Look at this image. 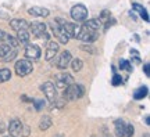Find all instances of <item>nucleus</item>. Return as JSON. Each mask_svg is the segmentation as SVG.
Listing matches in <instances>:
<instances>
[{
	"label": "nucleus",
	"mask_w": 150,
	"mask_h": 137,
	"mask_svg": "<svg viewBox=\"0 0 150 137\" xmlns=\"http://www.w3.org/2000/svg\"><path fill=\"white\" fill-rule=\"evenodd\" d=\"M71 83H74V78L67 72H61L56 76V87H59V89H65Z\"/></svg>",
	"instance_id": "nucleus-9"
},
{
	"label": "nucleus",
	"mask_w": 150,
	"mask_h": 137,
	"mask_svg": "<svg viewBox=\"0 0 150 137\" xmlns=\"http://www.w3.org/2000/svg\"><path fill=\"white\" fill-rule=\"evenodd\" d=\"M114 130H115V136L117 137H125V132H127V122H124L122 119L114 121Z\"/></svg>",
	"instance_id": "nucleus-13"
},
{
	"label": "nucleus",
	"mask_w": 150,
	"mask_h": 137,
	"mask_svg": "<svg viewBox=\"0 0 150 137\" xmlns=\"http://www.w3.org/2000/svg\"><path fill=\"white\" fill-rule=\"evenodd\" d=\"M10 27L13 31H20V29H28L29 24L24 18H14L10 21Z\"/></svg>",
	"instance_id": "nucleus-14"
},
{
	"label": "nucleus",
	"mask_w": 150,
	"mask_h": 137,
	"mask_svg": "<svg viewBox=\"0 0 150 137\" xmlns=\"http://www.w3.org/2000/svg\"><path fill=\"white\" fill-rule=\"evenodd\" d=\"M108 18H110V11H108V10H103L102 14H100V18H99V20H100L102 22H106Z\"/></svg>",
	"instance_id": "nucleus-31"
},
{
	"label": "nucleus",
	"mask_w": 150,
	"mask_h": 137,
	"mask_svg": "<svg viewBox=\"0 0 150 137\" xmlns=\"http://www.w3.org/2000/svg\"><path fill=\"white\" fill-rule=\"evenodd\" d=\"M22 130H24V133H22V136H24V137L29 136V127H28V126H22Z\"/></svg>",
	"instance_id": "nucleus-33"
},
{
	"label": "nucleus",
	"mask_w": 150,
	"mask_h": 137,
	"mask_svg": "<svg viewBox=\"0 0 150 137\" xmlns=\"http://www.w3.org/2000/svg\"><path fill=\"white\" fill-rule=\"evenodd\" d=\"M50 27H52V31H53V35H54V36H56V39H57L59 42H61V43H63V44H67V43L70 42V39H71V37L68 36L67 33H65V32H64V29H63V28L60 27V25H59V24H57V22H56V21H54V22H52V24H50Z\"/></svg>",
	"instance_id": "nucleus-6"
},
{
	"label": "nucleus",
	"mask_w": 150,
	"mask_h": 137,
	"mask_svg": "<svg viewBox=\"0 0 150 137\" xmlns=\"http://www.w3.org/2000/svg\"><path fill=\"white\" fill-rule=\"evenodd\" d=\"M10 50H11V47L7 44V43H6V44H3V43H1V44H0V58L4 57V56L8 53Z\"/></svg>",
	"instance_id": "nucleus-26"
},
{
	"label": "nucleus",
	"mask_w": 150,
	"mask_h": 137,
	"mask_svg": "<svg viewBox=\"0 0 150 137\" xmlns=\"http://www.w3.org/2000/svg\"><path fill=\"white\" fill-rule=\"evenodd\" d=\"M40 56H42V50H40V47L38 46V44H29L28 43L27 47H25V57H27V60H39L40 58Z\"/></svg>",
	"instance_id": "nucleus-8"
},
{
	"label": "nucleus",
	"mask_w": 150,
	"mask_h": 137,
	"mask_svg": "<svg viewBox=\"0 0 150 137\" xmlns=\"http://www.w3.org/2000/svg\"><path fill=\"white\" fill-rule=\"evenodd\" d=\"M3 132H6V127L3 123H0V133H3Z\"/></svg>",
	"instance_id": "nucleus-35"
},
{
	"label": "nucleus",
	"mask_w": 150,
	"mask_h": 137,
	"mask_svg": "<svg viewBox=\"0 0 150 137\" xmlns=\"http://www.w3.org/2000/svg\"><path fill=\"white\" fill-rule=\"evenodd\" d=\"M70 65L74 72H79L81 69H82V67H83V61L81 58H74V60H71Z\"/></svg>",
	"instance_id": "nucleus-22"
},
{
	"label": "nucleus",
	"mask_w": 150,
	"mask_h": 137,
	"mask_svg": "<svg viewBox=\"0 0 150 137\" xmlns=\"http://www.w3.org/2000/svg\"><path fill=\"white\" fill-rule=\"evenodd\" d=\"M120 69H125V71L131 72V71H132L131 63H129V61H127V60H121V61H120Z\"/></svg>",
	"instance_id": "nucleus-25"
},
{
	"label": "nucleus",
	"mask_w": 150,
	"mask_h": 137,
	"mask_svg": "<svg viewBox=\"0 0 150 137\" xmlns=\"http://www.w3.org/2000/svg\"><path fill=\"white\" fill-rule=\"evenodd\" d=\"M4 33H6L4 31H1V29H0V44H1V42H3V37H4Z\"/></svg>",
	"instance_id": "nucleus-34"
},
{
	"label": "nucleus",
	"mask_w": 150,
	"mask_h": 137,
	"mask_svg": "<svg viewBox=\"0 0 150 137\" xmlns=\"http://www.w3.org/2000/svg\"><path fill=\"white\" fill-rule=\"evenodd\" d=\"M6 137H14V136H6Z\"/></svg>",
	"instance_id": "nucleus-37"
},
{
	"label": "nucleus",
	"mask_w": 150,
	"mask_h": 137,
	"mask_svg": "<svg viewBox=\"0 0 150 137\" xmlns=\"http://www.w3.org/2000/svg\"><path fill=\"white\" fill-rule=\"evenodd\" d=\"M16 57H17V50H10V51H8V53H7L4 57H3V60L8 63V61H13V60H14Z\"/></svg>",
	"instance_id": "nucleus-27"
},
{
	"label": "nucleus",
	"mask_w": 150,
	"mask_h": 137,
	"mask_svg": "<svg viewBox=\"0 0 150 137\" xmlns=\"http://www.w3.org/2000/svg\"><path fill=\"white\" fill-rule=\"evenodd\" d=\"M132 7H134L135 10H136V11H138V13L140 14V17L143 18V21L149 22V14H147V11H146V8L143 7V6L138 4V3H134V4H132Z\"/></svg>",
	"instance_id": "nucleus-19"
},
{
	"label": "nucleus",
	"mask_w": 150,
	"mask_h": 137,
	"mask_svg": "<svg viewBox=\"0 0 150 137\" xmlns=\"http://www.w3.org/2000/svg\"><path fill=\"white\" fill-rule=\"evenodd\" d=\"M145 122H146V125H149V123H150V122H149V116H146V118H145Z\"/></svg>",
	"instance_id": "nucleus-36"
},
{
	"label": "nucleus",
	"mask_w": 150,
	"mask_h": 137,
	"mask_svg": "<svg viewBox=\"0 0 150 137\" xmlns=\"http://www.w3.org/2000/svg\"><path fill=\"white\" fill-rule=\"evenodd\" d=\"M22 126H24V125L21 123L20 119H11L10 123H8V129H7V130L10 133V136L17 137L22 132Z\"/></svg>",
	"instance_id": "nucleus-12"
},
{
	"label": "nucleus",
	"mask_w": 150,
	"mask_h": 137,
	"mask_svg": "<svg viewBox=\"0 0 150 137\" xmlns=\"http://www.w3.org/2000/svg\"><path fill=\"white\" fill-rule=\"evenodd\" d=\"M107 137H112V136H110V134H108V136H107Z\"/></svg>",
	"instance_id": "nucleus-38"
},
{
	"label": "nucleus",
	"mask_w": 150,
	"mask_h": 137,
	"mask_svg": "<svg viewBox=\"0 0 150 137\" xmlns=\"http://www.w3.org/2000/svg\"><path fill=\"white\" fill-rule=\"evenodd\" d=\"M71 60H72L71 51H68V50L63 51V53H61V56L59 57V61H57V68L63 69V71H64V69H67L68 67H70Z\"/></svg>",
	"instance_id": "nucleus-11"
},
{
	"label": "nucleus",
	"mask_w": 150,
	"mask_h": 137,
	"mask_svg": "<svg viewBox=\"0 0 150 137\" xmlns=\"http://www.w3.org/2000/svg\"><path fill=\"white\" fill-rule=\"evenodd\" d=\"M59 43L54 42V40H49L47 42V48H46V54H45V58L46 61H52L57 53H59Z\"/></svg>",
	"instance_id": "nucleus-10"
},
{
	"label": "nucleus",
	"mask_w": 150,
	"mask_h": 137,
	"mask_svg": "<svg viewBox=\"0 0 150 137\" xmlns=\"http://www.w3.org/2000/svg\"><path fill=\"white\" fill-rule=\"evenodd\" d=\"M32 103H33V105H35V110L36 111H40L43 107H45V101L39 100V98H33Z\"/></svg>",
	"instance_id": "nucleus-28"
},
{
	"label": "nucleus",
	"mask_w": 150,
	"mask_h": 137,
	"mask_svg": "<svg viewBox=\"0 0 150 137\" xmlns=\"http://www.w3.org/2000/svg\"><path fill=\"white\" fill-rule=\"evenodd\" d=\"M29 37H31V35H29L28 29H20V31H17V40H18L20 44H28Z\"/></svg>",
	"instance_id": "nucleus-17"
},
{
	"label": "nucleus",
	"mask_w": 150,
	"mask_h": 137,
	"mask_svg": "<svg viewBox=\"0 0 150 137\" xmlns=\"http://www.w3.org/2000/svg\"><path fill=\"white\" fill-rule=\"evenodd\" d=\"M97 36H99V32L95 31V29H92V28H89L85 22H83V25H81L79 33H78L76 39H79V40L86 42V43H93L97 39Z\"/></svg>",
	"instance_id": "nucleus-2"
},
{
	"label": "nucleus",
	"mask_w": 150,
	"mask_h": 137,
	"mask_svg": "<svg viewBox=\"0 0 150 137\" xmlns=\"http://www.w3.org/2000/svg\"><path fill=\"white\" fill-rule=\"evenodd\" d=\"M28 13L32 17H42V18H46L50 14V11L47 8H43V7H31L28 10Z\"/></svg>",
	"instance_id": "nucleus-15"
},
{
	"label": "nucleus",
	"mask_w": 150,
	"mask_h": 137,
	"mask_svg": "<svg viewBox=\"0 0 150 137\" xmlns=\"http://www.w3.org/2000/svg\"><path fill=\"white\" fill-rule=\"evenodd\" d=\"M91 137H96V136H91Z\"/></svg>",
	"instance_id": "nucleus-39"
},
{
	"label": "nucleus",
	"mask_w": 150,
	"mask_h": 137,
	"mask_svg": "<svg viewBox=\"0 0 150 137\" xmlns=\"http://www.w3.org/2000/svg\"><path fill=\"white\" fill-rule=\"evenodd\" d=\"M135 129L132 126V123H127V132H125V137H132Z\"/></svg>",
	"instance_id": "nucleus-30"
},
{
	"label": "nucleus",
	"mask_w": 150,
	"mask_h": 137,
	"mask_svg": "<svg viewBox=\"0 0 150 137\" xmlns=\"http://www.w3.org/2000/svg\"><path fill=\"white\" fill-rule=\"evenodd\" d=\"M11 79V71L8 68H1L0 69V83H4L7 80Z\"/></svg>",
	"instance_id": "nucleus-23"
},
{
	"label": "nucleus",
	"mask_w": 150,
	"mask_h": 137,
	"mask_svg": "<svg viewBox=\"0 0 150 137\" xmlns=\"http://www.w3.org/2000/svg\"><path fill=\"white\" fill-rule=\"evenodd\" d=\"M85 24L89 28L95 29V31H99L100 27H102V21H100L99 18H92V20H88V21H85Z\"/></svg>",
	"instance_id": "nucleus-21"
},
{
	"label": "nucleus",
	"mask_w": 150,
	"mask_h": 137,
	"mask_svg": "<svg viewBox=\"0 0 150 137\" xmlns=\"http://www.w3.org/2000/svg\"><path fill=\"white\" fill-rule=\"evenodd\" d=\"M53 125V121H52V118L49 115H43L40 118V121H39V130H42V132H46L47 129H50Z\"/></svg>",
	"instance_id": "nucleus-16"
},
{
	"label": "nucleus",
	"mask_w": 150,
	"mask_h": 137,
	"mask_svg": "<svg viewBox=\"0 0 150 137\" xmlns=\"http://www.w3.org/2000/svg\"><path fill=\"white\" fill-rule=\"evenodd\" d=\"M3 39H4L6 43H7L10 47L16 48V47H18V44H20V43H18V40H17V37L13 36V35H8V33H4V37H3Z\"/></svg>",
	"instance_id": "nucleus-20"
},
{
	"label": "nucleus",
	"mask_w": 150,
	"mask_h": 137,
	"mask_svg": "<svg viewBox=\"0 0 150 137\" xmlns=\"http://www.w3.org/2000/svg\"><path fill=\"white\" fill-rule=\"evenodd\" d=\"M14 69H16V74L22 78V76H27L29 75L31 72L33 71V65H32V61H29L27 58H24V60H18L14 65Z\"/></svg>",
	"instance_id": "nucleus-3"
},
{
	"label": "nucleus",
	"mask_w": 150,
	"mask_h": 137,
	"mask_svg": "<svg viewBox=\"0 0 150 137\" xmlns=\"http://www.w3.org/2000/svg\"><path fill=\"white\" fill-rule=\"evenodd\" d=\"M111 83H112V86H120V84L122 83V79H121V75H114L112 76V80H111Z\"/></svg>",
	"instance_id": "nucleus-29"
},
{
	"label": "nucleus",
	"mask_w": 150,
	"mask_h": 137,
	"mask_svg": "<svg viewBox=\"0 0 150 137\" xmlns=\"http://www.w3.org/2000/svg\"><path fill=\"white\" fill-rule=\"evenodd\" d=\"M29 29L32 31V35L36 37H45V39H49V35H47V31H46V24L43 22H32L29 24Z\"/></svg>",
	"instance_id": "nucleus-7"
},
{
	"label": "nucleus",
	"mask_w": 150,
	"mask_h": 137,
	"mask_svg": "<svg viewBox=\"0 0 150 137\" xmlns=\"http://www.w3.org/2000/svg\"><path fill=\"white\" fill-rule=\"evenodd\" d=\"M81 50H83V51H86V53H89V54L96 53V48L93 47L91 43H88V44H81Z\"/></svg>",
	"instance_id": "nucleus-24"
},
{
	"label": "nucleus",
	"mask_w": 150,
	"mask_h": 137,
	"mask_svg": "<svg viewBox=\"0 0 150 137\" xmlns=\"http://www.w3.org/2000/svg\"><path fill=\"white\" fill-rule=\"evenodd\" d=\"M147 94H149V87L143 84V86L138 87V89L134 91V98L135 100H142V98L147 97Z\"/></svg>",
	"instance_id": "nucleus-18"
},
{
	"label": "nucleus",
	"mask_w": 150,
	"mask_h": 137,
	"mask_svg": "<svg viewBox=\"0 0 150 137\" xmlns=\"http://www.w3.org/2000/svg\"><path fill=\"white\" fill-rule=\"evenodd\" d=\"M71 18L76 22H85L88 20V8L83 4H75L70 11Z\"/></svg>",
	"instance_id": "nucleus-5"
},
{
	"label": "nucleus",
	"mask_w": 150,
	"mask_h": 137,
	"mask_svg": "<svg viewBox=\"0 0 150 137\" xmlns=\"http://www.w3.org/2000/svg\"><path fill=\"white\" fill-rule=\"evenodd\" d=\"M143 71H145L146 76H149V75H150V65H149V64H145V65H143Z\"/></svg>",
	"instance_id": "nucleus-32"
},
{
	"label": "nucleus",
	"mask_w": 150,
	"mask_h": 137,
	"mask_svg": "<svg viewBox=\"0 0 150 137\" xmlns=\"http://www.w3.org/2000/svg\"><path fill=\"white\" fill-rule=\"evenodd\" d=\"M83 94H85V89H83L82 84L78 83L68 84L63 91V97H64L65 101H75L81 97H83Z\"/></svg>",
	"instance_id": "nucleus-1"
},
{
	"label": "nucleus",
	"mask_w": 150,
	"mask_h": 137,
	"mask_svg": "<svg viewBox=\"0 0 150 137\" xmlns=\"http://www.w3.org/2000/svg\"><path fill=\"white\" fill-rule=\"evenodd\" d=\"M40 90L45 93V96H46V98H47L49 103H50L52 105H54L56 101H57V90H56L54 83H52V82H45V83L40 86Z\"/></svg>",
	"instance_id": "nucleus-4"
}]
</instances>
